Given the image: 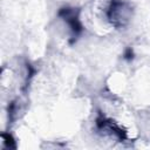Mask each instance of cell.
Returning a JSON list of instances; mask_svg holds the SVG:
<instances>
[{
    "instance_id": "cell-1",
    "label": "cell",
    "mask_w": 150,
    "mask_h": 150,
    "mask_svg": "<svg viewBox=\"0 0 150 150\" xmlns=\"http://www.w3.org/2000/svg\"><path fill=\"white\" fill-rule=\"evenodd\" d=\"M105 15H107L108 21L114 27L120 28L128 23L129 15H130V8L122 0H111L107 8Z\"/></svg>"
},
{
    "instance_id": "cell-2",
    "label": "cell",
    "mask_w": 150,
    "mask_h": 150,
    "mask_svg": "<svg viewBox=\"0 0 150 150\" xmlns=\"http://www.w3.org/2000/svg\"><path fill=\"white\" fill-rule=\"evenodd\" d=\"M59 15L68 23L74 38L77 36L82 32V25L79 20V15L74 8H62L59 12Z\"/></svg>"
},
{
    "instance_id": "cell-3",
    "label": "cell",
    "mask_w": 150,
    "mask_h": 150,
    "mask_svg": "<svg viewBox=\"0 0 150 150\" xmlns=\"http://www.w3.org/2000/svg\"><path fill=\"white\" fill-rule=\"evenodd\" d=\"M2 142H4V144L7 146V148H15V143H14V141H13V138H12V136L11 135H8V134H4L2 135Z\"/></svg>"
},
{
    "instance_id": "cell-4",
    "label": "cell",
    "mask_w": 150,
    "mask_h": 150,
    "mask_svg": "<svg viewBox=\"0 0 150 150\" xmlns=\"http://www.w3.org/2000/svg\"><path fill=\"white\" fill-rule=\"evenodd\" d=\"M124 55H125V59H128V60H130V59H132V50H131L130 48H128Z\"/></svg>"
}]
</instances>
